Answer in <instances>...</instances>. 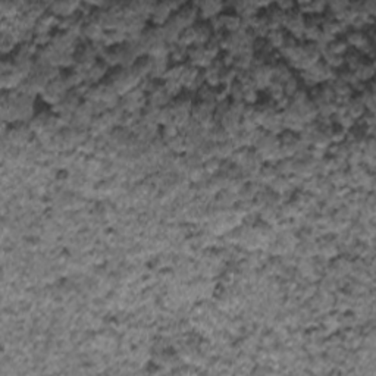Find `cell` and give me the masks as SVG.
Masks as SVG:
<instances>
[{
  "mask_svg": "<svg viewBox=\"0 0 376 376\" xmlns=\"http://www.w3.org/2000/svg\"><path fill=\"white\" fill-rule=\"evenodd\" d=\"M347 44H353L354 47H359V49H362L368 40H366V36L362 33V31H353V33H348V36H347Z\"/></svg>",
  "mask_w": 376,
  "mask_h": 376,
  "instance_id": "obj_3",
  "label": "cell"
},
{
  "mask_svg": "<svg viewBox=\"0 0 376 376\" xmlns=\"http://www.w3.org/2000/svg\"><path fill=\"white\" fill-rule=\"evenodd\" d=\"M200 7V15L203 18H215L220 9H222V3H217V1H205V3H200L199 4Z\"/></svg>",
  "mask_w": 376,
  "mask_h": 376,
  "instance_id": "obj_2",
  "label": "cell"
},
{
  "mask_svg": "<svg viewBox=\"0 0 376 376\" xmlns=\"http://www.w3.org/2000/svg\"><path fill=\"white\" fill-rule=\"evenodd\" d=\"M170 7H169V3H156L155 4V9H153V13H152V19L155 24L158 25H162L165 24L169 15H170Z\"/></svg>",
  "mask_w": 376,
  "mask_h": 376,
  "instance_id": "obj_1",
  "label": "cell"
}]
</instances>
